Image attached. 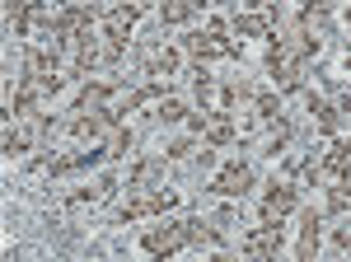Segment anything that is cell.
<instances>
[{"instance_id": "cell-14", "label": "cell", "mask_w": 351, "mask_h": 262, "mask_svg": "<svg viewBox=\"0 0 351 262\" xmlns=\"http://www.w3.org/2000/svg\"><path fill=\"white\" fill-rule=\"evenodd\" d=\"M150 122H164V127H173V122H188V108L178 104V99H160V108L150 112Z\"/></svg>"}, {"instance_id": "cell-18", "label": "cell", "mask_w": 351, "mask_h": 262, "mask_svg": "<svg viewBox=\"0 0 351 262\" xmlns=\"http://www.w3.org/2000/svg\"><path fill=\"white\" fill-rule=\"evenodd\" d=\"M347 71H351V47H347Z\"/></svg>"}, {"instance_id": "cell-3", "label": "cell", "mask_w": 351, "mask_h": 262, "mask_svg": "<svg viewBox=\"0 0 351 262\" xmlns=\"http://www.w3.org/2000/svg\"><path fill=\"white\" fill-rule=\"evenodd\" d=\"M178 206V192H164V187H136L122 206L112 211V225H132V220H145V215H164V211Z\"/></svg>"}, {"instance_id": "cell-4", "label": "cell", "mask_w": 351, "mask_h": 262, "mask_svg": "<svg viewBox=\"0 0 351 262\" xmlns=\"http://www.w3.org/2000/svg\"><path fill=\"white\" fill-rule=\"evenodd\" d=\"M188 127L197 136H206V145H234L239 141V131H234V117H230V108H202V112H188Z\"/></svg>"}, {"instance_id": "cell-2", "label": "cell", "mask_w": 351, "mask_h": 262, "mask_svg": "<svg viewBox=\"0 0 351 262\" xmlns=\"http://www.w3.org/2000/svg\"><path fill=\"white\" fill-rule=\"evenodd\" d=\"M225 33H230V28H225V19H211L206 28H192V33H183V38H178V47H183L192 61H211V56L243 61V43L225 38Z\"/></svg>"}, {"instance_id": "cell-1", "label": "cell", "mask_w": 351, "mask_h": 262, "mask_svg": "<svg viewBox=\"0 0 351 262\" xmlns=\"http://www.w3.org/2000/svg\"><path fill=\"white\" fill-rule=\"evenodd\" d=\"M192 243L225 248V230H216V220H202V215L169 220V225H155L150 235L141 239V253H150V258H169V253H178V248H192Z\"/></svg>"}, {"instance_id": "cell-8", "label": "cell", "mask_w": 351, "mask_h": 262, "mask_svg": "<svg viewBox=\"0 0 351 262\" xmlns=\"http://www.w3.org/2000/svg\"><path fill=\"white\" fill-rule=\"evenodd\" d=\"M239 248L248 258H276L281 248H286V230L281 225H267V220H258V230H248L239 239Z\"/></svg>"}, {"instance_id": "cell-17", "label": "cell", "mask_w": 351, "mask_h": 262, "mask_svg": "<svg viewBox=\"0 0 351 262\" xmlns=\"http://www.w3.org/2000/svg\"><path fill=\"white\" fill-rule=\"evenodd\" d=\"M347 28H351V5H347Z\"/></svg>"}, {"instance_id": "cell-7", "label": "cell", "mask_w": 351, "mask_h": 262, "mask_svg": "<svg viewBox=\"0 0 351 262\" xmlns=\"http://www.w3.org/2000/svg\"><path fill=\"white\" fill-rule=\"evenodd\" d=\"M281 28V5L267 0L263 10H248V14H234V33L239 38H276Z\"/></svg>"}, {"instance_id": "cell-5", "label": "cell", "mask_w": 351, "mask_h": 262, "mask_svg": "<svg viewBox=\"0 0 351 262\" xmlns=\"http://www.w3.org/2000/svg\"><path fill=\"white\" fill-rule=\"evenodd\" d=\"M253 183H258L253 164H248V159H230L216 178L206 183V192H211V197H234V202H243V197L253 192Z\"/></svg>"}, {"instance_id": "cell-16", "label": "cell", "mask_w": 351, "mask_h": 262, "mask_svg": "<svg viewBox=\"0 0 351 262\" xmlns=\"http://www.w3.org/2000/svg\"><path fill=\"white\" fill-rule=\"evenodd\" d=\"M197 150V141H173V145H164V159H188Z\"/></svg>"}, {"instance_id": "cell-6", "label": "cell", "mask_w": 351, "mask_h": 262, "mask_svg": "<svg viewBox=\"0 0 351 262\" xmlns=\"http://www.w3.org/2000/svg\"><path fill=\"white\" fill-rule=\"evenodd\" d=\"M300 202V187L291 178H271L267 192H263V206H258V220H267V225H281Z\"/></svg>"}, {"instance_id": "cell-13", "label": "cell", "mask_w": 351, "mask_h": 262, "mask_svg": "<svg viewBox=\"0 0 351 262\" xmlns=\"http://www.w3.org/2000/svg\"><path fill=\"white\" fill-rule=\"evenodd\" d=\"M211 0H160V24H188V19H197L202 10H206Z\"/></svg>"}, {"instance_id": "cell-12", "label": "cell", "mask_w": 351, "mask_h": 262, "mask_svg": "<svg viewBox=\"0 0 351 262\" xmlns=\"http://www.w3.org/2000/svg\"><path fill=\"white\" fill-rule=\"evenodd\" d=\"M304 108L314 112V122H319V131H324V136H337V122H342V112H337V104H332V99L314 94V89H304Z\"/></svg>"}, {"instance_id": "cell-10", "label": "cell", "mask_w": 351, "mask_h": 262, "mask_svg": "<svg viewBox=\"0 0 351 262\" xmlns=\"http://www.w3.org/2000/svg\"><path fill=\"white\" fill-rule=\"evenodd\" d=\"M300 24L309 28V33H319V38H337V28H332V10H328V0H304V5H300Z\"/></svg>"}, {"instance_id": "cell-9", "label": "cell", "mask_w": 351, "mask_h": 262, "mask_svg": "<svg viewBox=\"0 0 351 262\" xmlns=\"http://www.w3.org/2000/svg\"><path fill=\"white\" fill-rule=\"evenodd\" d=\"M319 243H324V211L304 206V215H300V243H295V258H300V262H314Z\"/></svg>"}, {"instance_id": "cell-11", "label": "cell", "mask_w": 351, "mask_h": 262, "mask_svg": "<svg viewBox=\"0 0 351 262\" xmlns=\"http://www.w3.org/2000/svg\"><path fill=\"white\" fill-rule=\"evenodd\" d=\"M319 174H324L328 183L351 178V150H347V141H332V145H328V155L319 159Z\"/></svg>"}, {"instance_id": "cell-15", "label": "cell", "mask_w": 351, "mask_h": 262, "mask_svg": "<svg viewBox=\"0 0 351 262\" xmlns=\"http://www.w3.org/2000/svg\"><path fill=\"white\" fill-rule=\"evenodd\" d=\"M28 145H33V136L28 131H14V127H5V155L14 159V155H24Z\"/></svg>"}]
</instances>
